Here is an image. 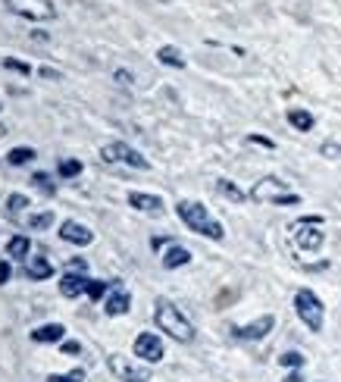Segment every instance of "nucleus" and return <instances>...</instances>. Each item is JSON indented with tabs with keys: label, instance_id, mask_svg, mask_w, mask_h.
I'll return each mask as SVG.
<instances>
[{
	"label": "nucleus",
	"instance_id": "nucleus-1",
	"mask_svg": "<svg viewBox=\"0 0 341 382\" xmlns=\"http://www.w3.org/2000/svg\"><path fill=\"white\" fill-rule=\"evenodd\" d=\"M176 213H179V219H182V223L188 226L191 232H197V236H207V238H213V241H223L225 238L223 226H219L216 219L207 213V207L197 204V200H179Z\"/></svg>",
	"mask_w": 341,
	"mask_h": 382
},
{
	"label": "nucleus",
	"instance_id": "nucleus-2",
	"mask_svg": "<svg viewBox=\"0 0 341 382\" xmlns=\"http://www.w3.org/2000/svg\"><path fill=\"white\" fill-rule=\"evenodd\" d=\"M153 320H157L160 332L172 335L176 341H191L195 339V326H191V320L185 317L179 307H172L169 301H160L157 311H153Z\"/></svg>",
	"mask_w": 341,
	"mask_h": 382
},
{
	"label": "nucleus",
	"instance_id": "nucleus-3",
	"mask_svg": "<svg viewBox=\"0 0 341 382\" xmlns=\"http://www.w3.org/2000/svg\"><path fill=\"white\" fill-rule=\"evenodd\" d=\"M251 198L260 200V204H300L298 194H291L288 185H285L282 179H276V176L260 179V182L251 189Z\"/></svg>",
	"mask_w": 341,
	"mask_h": 382
},
{
	"label": "nucleus",
	"instance_id": "nucleus-4",
	"mask_svg": "<svg viewBox=\"0 0 341 382\" xmlns=\"http://www.w3.org/2000/svg\"><path fill=\"white\" fill-rule=\"evenodd\" d=\"M294 311H298L300 323H304L310 332H319V329H323V317H326L323 301H319L316 294L310 292V288H300V292L294 294Z\"/></svg>",
	"mask_w": 341,
	"mask_h": 382
},
{
	"label": "nucleus",
	"instance_id": "nucleus-5",
	"mask_svg": "<svg viewBox=\"0 0 341 382\" xmlns=\"http://www.w3.org/2000/svg\"><path fill=\"white\" fill-rule=\"evenodd\" d=\"M6 10L16 13V16H22V19H35V22L57 19V6H53V0H6Z\"/></svg>",
	"mask_w": 341,
	"mask_h": 382
},
{
	"label": "nucleus",
	"instance_id": "nucleus-6",
	"mask_svg": "<svg viewBox=\"0 0 341 382\" xmlns=\"http://www.w3.org/2000/svg\"><path fill=\"white\" fill-rule=\"evenodd\" d=\"M319 223H323L319 217H304L294 223V245H298L300 251H319V247H323L326 236H323V229H319Z\"/></svg>",
	"mask_w": 341,
	"mask_h": 382
},
{
	"label": "nucleus",
	"instance_id": "nucleus-7",
	"mask_svg": "<svg viewBox=\"0 0 341 382\" xmlns=\"http://www.w3.org/2000/svg\"><path fill=\"white\" fill-rule=\"evenodd\" d=\"M100 157H104L106 163H125V166H135V170H151V160L141 157L135 147H129L123 142L104 144V147H100Z\"/></svg>",
	"mask_w": 341,
	"mask_h": 382
},
{
	"label": "nucleus",
	"instance_id": "nucleus-8",
	"mask_svg": "<svg viewBox=\"0 0 341 382\" xmlns=\"http://www.w3.org/2000/svg\"><path fill=\"white\" fill-rule=\"evenodd\" d=\"M135 357H141L144 364H157V360H163V341H160V335L153 332H141L135 339Z\"/></svg>",
	"mask_w": 341,
	"mask_h": 382
},
{
	"label": "nucleus",
	"instance_id": "nucleus-9",
	"mask_svg": "<svg viewBox=\"0 0 341 382\" xmlns=\"http://www.w3.org/2000/svg\"><path fill=\"white\" fill-rule=\"evenodd\" d=\"M272 326H276V317H272V313H266V317L253 320V323H247V326H235L232 335H235V339H242V341H257V339H263L266 332H272Z\"/></svg>",
	"mask_w": 341,
	"mask_h": 382
},
{
	"label": "nucleus",
	"instance_id": "nucleus-10",
	"mask_svg": "<svg viewBox=\"0 0 341 382\" xmlns=\"http://www.w3.org/2000/svg\"><path fill=\"white\" fill-rule=\"evenodd\" d=\"M110 370L116 373L123 382H151V373H147L144 367L129 364V360L119 357V354H113V357H110Z\"/></svg>",
	"mask_w": 341,
	"mask_h": 382
},
{
	"label": "nucleus",
	"instance_id": "nucleus-11",
	"mask_svg": "<svg viewBox=\"0 0 341 382\" xmlns=\"http://www.w3.org/2000/svg\"><path fill=\"white\" fill-rule=\"evenodd\" d=\"M129 307H132V294L125 292L119 282H113L110 298L104 301V313L106 317H123V313H129Z\"/></svg>",
	"mask_w": 341,
	"mask_h": 382
},
{
	"label": "nucleus",
	"instance_id": "nucleus-12",
	"mask_svg": "<svg viewBox=\"0 0 341 382\" xmlns=\"http://www.w3.org/2000/svg\"><path fill=\"white\" fill-rule=\"evenodd\" d=\"M60 238H63V241H69V245L85 247V245H91V241H95V232H91L88 226L76 223V219H66V223L60 226Z\"/></svg>",
	"mask_w": 341,
	"mask_h": 382
},
{
	"label": "nucleus",
	"instance_id": "nucleus-13",
	"mask_svg": "<svg viewBox=\"0 0 341 382\" xmlns=\"http://www.w3.org/2000/svg\"><path fill=\"white\" fill-rule=\"evenodd\" d=\"M88 282L91 279L85 276V273H66V276L60 279V294H63V298H78V294L88 292Z\"/></svg>",
	"mask_w": 341,
	"mask_h": 382
},
{
	"label": "nucleus",
	"instance_id": "nucleus-14",
	"mask_svg": "<svg viewBox=\"0 0 341 382\" xmlns=\"http://www.w3.org/2000/svg\"><path fill=\"white\" fill-rule=\"evenodd\" d=\"M25 276L35 279V282H44V279L53 276V264L48 257H25Z\"/></svg>",
	"mask_w": 341,
	"mask_h": 382
},
{
	"label": "nucleus",
	"instance_id": "nucleus-15",
	"mask_svg": "<svg viewBox=\"0 0 341 382\" xmlns=\"http://www.w3.org/2000/svg\"><path fill=\"white\" fill-rule=\"evenodd\" d=\"M129 204L135 207V210H141V213H160L163 210V200H160L157 194H144V191H132Z\"/></svg>",
	"mask_w": 341,
	"mask_h": 382
},
{
	"label": "nucleus",
	"instance_id": "nucleus-16",
	"mask_svg": "<svg viewBox=\"0 0 341 382\" xmlns=\"http://www.w3.org/2000/svg\"><path fill=\"white\" fill-rule=\"evenodd\" d=\"M63 335H66L63 323H48V326H38V329L32 332V339H35L38 345H48V341H63Z\"/></svg>",
	"mask_w": 341,
	"mask_h": 382
},
{
	"label": "nucleus",
	"instance_id": "nucleus-17",
	"mask_svg": "<svg viewBox=\"0 0 341 382\" xmlns=\"http://www.w3.org/2000/svg\"><path fill=\"white\" fill-rule=\"evenodd\" d=\"M191 260V251L188 247H182V245H172L169 251L163 254V266L166 270H179V266H185Z\"/></svg>",
	"mask_w": 341,
	"mask_h": 382
},
{
	"label": "nucleus",
	"instance_id": "nucleus-18",
	"mask_svg": "<svg viewBox=\"0 0 341 382\" xmlns=\"http://www.w3.org/2000/svg\"><path fill=\"white\" fill-rule=\"evenodd\" d=\"M157 60H160L163 66H172V69H185V57H182V50L172 48V44L160 48V50H157Z\"/></svg>",
	"mask_w": 341,
	"mask_h": 382
},
{
	"label": "nucleus",
	"instance_id": "nucleus-19",
	"mask_svg": "<svg viewBox=\"0 0 341 382\" xmlns=\"http://www.w3.org/2000/svg\"><path fill=\"white\" fill-rule=\"evenodd\" d=\"M288 123H291L298 132H310L316 119H313V113H307V110H288Z\"/></svg>",
	"mask_w": 341,
	"mask_h": 382
},
{
	"label": "nucleus",
	"instance_id": "nucleus-20",
	"mask_svg": "<svg viewBox=\"0 0 341 382\" xmlns=\"http://www.w3.org/2000/svg\"><path fill=\"white\" fill-rule=\"evenodd\" d=\"M6 251H10V257H29V251H32L29 236H16V238H10Z\"/></svg>",
	"mask_w": 341,
	"mask_h": 382
},
{
	"label": "nucleus",
	"instance_id": "nucleus-21",
	"mask_svg": "<svg viewBox=\"0 0 341 382\" xmlns=\"http://www.w3.org/2000/svg\"><path fill=\"white\" fill-rule=\"evenodd\" d=\"M6 160H10L13 166H25L35 160V151H32V147H13V151L6 154Z\"/></svg>",
	"mask_w": 341,
	"mask_h": 382
},
{
	"label": "nucleus",
	"instance_id": "nucleus-22",
	"mask_svg": "<svg viewBox=\"0 0 341 382\" xmlns=\"http://www.w3.org/2000/svg\"><path fill=\"white\" fill-rule=\"evenodd\" d=\"M216 189H219V194H223V198L235 200V204H242V200H244V191L238 189V185H232L229 179H219V182H216Z\"/></svg>",
	"mask_w": 341,
	"mask_h": 382
},
{
	"label": "nucleus",
	"instance_id": "nucleus-23",
	"mask_svg": "<svg viewBox=\"0 0 341 382\" xmlns=\"http://www.w3.org/2000/svg\"><path fill=\"white\" fill-rule=\"evenodd\" d=\"M6 207H10V217H22V210H25V207H32V204H29V198H25V194H10Z\"/></svg>",
	"mask_w": 341,
	"mask_h": 382
},
{
	"label": "nucleus",
	"instance_id": "nucleus-24",
	"mask_svg": "<svg viewBox=\"0 0 341 382\" xmlns=\"http://www.w3.org/2000/svg\"><path fill=\"white\" fill-rule=\"evenodd\" d=\"M25 226H29V229H48V226H53V213L50 210L48 213H35V217L25 219Z\"/></svg>",
	"mask_w": 341,
	"mask_h": 382
},
{
	"label": "nucleus",
	"instance_id": "nucleus-25",
	"mask_svg": "<svg viewBox=\"0 0 341 382\" xmlns=\"http://www.w3.org/2000/svg\"><path fill=\"white\" fill-rule=\"evenodd\" d=\"M57 172L63 179H72V176H78V172H82V163H78V160H60Z\"/></svg>",
	"mask_w": 341,
	"mask_h": 382
},
{
	"label": "nucleus",
	"instance_id": "nucleus-26",
	"mask_svg": "<svg viewBox=\"0 0 341 382\" xmlns=\"http://www.w3.org/2000/svg\"><path fill=\"white\" fill-rule=\"evenodd\" d=\"M110 288H113V282H97V279H91V282H88V292H85V294H88L91 301H100L106 292H110Z\"/></svg>",
	"mask_w": 341,
	"mask_h": 382
},
{
	"label": "nucleus",
	"instance_id": "nucleus-27",
	"mask_svg": "<svg viewBox=\"0 0 341 382\" xmlns=\"http://www.w3.org/2000/svg\"><path fill=\"white\" fill-rule=\"evenodd\" d=\"M4 69L19 72V76H25V79L32 76V66H29V63H22V60H13V57H6V60H4Z\"/></svg>",
	"mask_w": 341,
	"mask_h": 382
},
{
	"label": "nucleus",
	"instance_id": "nucleus-28",
	"mask_svg": "<svg viewBox=\"0 0 341 382\" xmlns=\"http://www.w3.org/2000/svg\"><path fill=\"white\" fill-rule=\"evenodd\" d=\"M279 364L298 370V367H304V354H300V351H288V354H282V357H279Z\"/></svg>",
	"mask_w": 341,
	"mask_h": 382
},
{
	"label": "nucleus",
	"instance_id": "nucleus-29",
	"mask_svg": "<svg viewBox=\"0 0 341 382\" xmlns=\"http://www.w3.org/2000/svg\"><path fill=\"white\" fill-rule=\"evenodd\" d=\"M48 382H85V370H72V373H53Z\"/></svg>",
	"mask_w": 341,
	"mask_h": 382
},
{
	"label": "nucleus",
	"instance_id": "nucleus-30",
	"mask_svg": "<svg viewBox=\"0 0 341 382\" xmlns=\"http://www.w3.org/2000/svg\"><path fill=\"white\" fill-rule=\"evenodd\" d=\"M32 182H35V185H38V189H41L44 194H53V191H57V185L50 182V176H48V172H35V179H32Z\"/></svg>",
	"mask_w": 341,
	"mask_h": 382
},
{
	"label": "nucleus",
	"instance_id": "nucleus-31",
	"mask_svg": "<svg viewBox=\"0 0 341 382\" xmlns=\"http://www.w3.org/2000/svg\"><path fill=\"white\" fill-rule=\"evenodd\" d=\"M319 154H323V157H341V144L338 142H326L323 147H319Z\"/></svg>",
	"mask_w": 341,
	"mask_h": 382
},
{
	"label": "nucleus",
	"instance_id": "nucleus-32",
	"mask_svg": "<svg viewBox=\"0 0 341 382\" xmlns=\"http://www.w3.org/2000/svg\"><path fill=\"white\" fill-rule=\"evenodd\" d=\"M10 276H13V266L6 264V260H0V285L10 282Z\"/></svg>",
	"mask_w": 341,
	"mask_h": 382
},
{
	"label": "nucleus",
	"instance_id": "nucleus-33",
	"mask_svg": "<svg viewBox=\"0 0 341 382\" xmlns=\"http://www.w3.org/2000/svg\"><path fill=\"white\" fill-rule=\"evenodd\" d=\"M78 351H82L78 341H63V354H78Z\"/></svg>",
	"mask_w": 341,
	"mask_h": 382
},
{
	"label": "nucleus",
	"instance_id": "nucleus-34",
	"mask_svg": "<svg viewBox=\"0 0 341 382\" xmlns=\"http://www.w3.org/2000/svg\"><path fill=\"white\" fill-rule=\"evenodd\" d=\"M116 82H119V85H132V72H125V69H116Z\"/></svg>",
	"mask_w": 341,
	"mask_h": 382
},
{
	"label": "nucleus",
	"instance_id": "nucleus-35",
	"mask_svg": "<svg viewBox=\"0 0 341 382\" xmlns=\"http://www.w3.org/2000/svg\"><path fill=\"white\" fill-rule=\"evenodd\" d=\"M247 142H253V144H263V147H272L270 138H260V135H251V138H247Z\"/></svg>",
	"mask_w": 341,
	"mask_h": 382
},
{
	"label": "nucleus",
	"instance_id": "nucleus-36",
	"mask_svg": "<svg viewBox=\"0 0 341 382\" xmlns=\"http://www.w3.org/2000/svg\"><path fill=\"white\" fill-rule=\"evenodd\" d=\"M41 76H44V79H57V72H53L50 66H44V69H41Z\"/></svg>",
	"mask_w": 341,
	"mask_h": 382
},
{
	"label": "nucleus",
	"instance_id": "nucleus-37",
	"mask_svg": "<svg viewBox=\"0 0 341 382\" xmlns=\"http://www.w3.org/2000/svg\"><path fill=\"white\" fill-rule=\"evenodd\" d=\"M285 382H300V373H291V376L285 379Z\"/></svg>",
	"mask_w": 341,
	"mask_h": 382
},
{
	"label": "nucleus",
	"instance_id": "nucleus-38",
	"mask_svg": "<svg viewBox=\"0 0 341 382\" xmlns=\"http://www.w3.org/2000/svg\"><path fill=\"white\" fill-rule=\"evenodd\" d=\"M0 135H6V129H4V125H0Z\"/></svg>",
	"mask_w": 341,
	"mask_h": 382
}]
</instances>
